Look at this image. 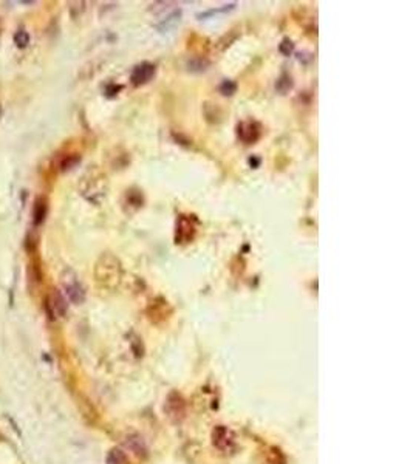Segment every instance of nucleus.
Here are the masks:
<instances>
[{
	"label": "nucleus",
	"instance_id": "2",
	"mask_svg": "<svg viewBox=\"0 0 413 464\" xmlns=\"http://www.w3.org/2000/svg\"><path fill=\"white\" fill-rule=\"evenodd\" d=\"M119 272V263L113 255H102L96 263V278L99 283H110L113 280H118Z\"/></svg>",
	"mask_w": 413,
	"mask_h": 464
},
{
	"label": "nucleus",
	"instance_id": "4",
	"mask_svg": "<svg viewBox=\"0 0 413 464\" xmlns=\"http://www.w3.org/2000/svg\"><path fill=\"white\" fill-rule=\"evenodd\" d=\"M164 410L167 412V416L172 421H175V423L181 421L186 415V404H185V399L181 398V394L170 393L167 396Z\"/></svg>",
	"mask_w": 413,
	"mask_h": 464
},
{
	"label": "nucleus",
	"instance_id": "3",
	"mask_svg": "<svg viewBox=\"0 0 413 464\" xmlns=\"http://www.w3.org/2000/svg\"><path fill=\"white\" fill-rule=\"evenodd\" d=\"M212 444L222 452H231L235 446V436L226 425H217L212 430Z\"/></svg>",
	"mask_w": 413,
	"mask_h": 464
},
{
	"label": "nucleus",
	"instance_id": "9",
	"mask_svg": "<svg viewBox=\"0 0 413 464\" xmlns=\"http://www.w3.org/2000/svg\"><path fill=\"white\" fill-rule=\"evenodd\" d=\"M125 444H127V447L133 452L136 457H146L147 455V447L144 444L143 438L136 436V435H132V436L127 438Z\"/></svg>",
	"mask_w": 413,
	"mask_h": 464
},
{
	"label": "nucleus",
	"instance_id": "5",
	"mask_svg": "<svg viewBox=\"0 0 413 464\" xmlns=\"http://www.w3.org/2000/svg\"><path fill=\"white\" fill-rule=\"evenodd\" d=\"M47 308H48V312L53 317H64L65 316L68 305H67L65 297L61 294V291L53 289V291L48 294V297H47Z\"/></svg>",
	"mask_w": 413,
	"mask_h": 464
},
{
	"label": "nucleus",
	"instance_id": "13",
	"mask_svg": "<svg viewBox=\"0 0 413 464\" xmlns=\"http://www.w3.org/2000/svg\"><path fill=\"white\" fill-rule=\"evenodd\" d=\"M0 116H2V106H0Z\"/></svg>",
	"mask_w": 413,
	"mask_h": 464
},
{
	"label": "nucleus",
	"instance_id": "6",
	"mask_svg": "<svg viewBox=\"0 0 413 464\" xmlns=\"http://www.w3.org/2000/svg\"><path fill=\"white\" fill-rule=\"evenodd\" d=\"M153 76H155V67H153L152 64L144 62V64L138 65V67L133 70V73H132V82H133L135 85H141V84L149 82V80H150Z\"/></svg>",
	"mask_w": 413,
	"mask_h": 464
},
{
	"label": "nucleus",
	"instance_id": "8",
	"mask_svg": "<svg viewBox=\"0 0 413 464\" xmlns=\"http://www.w3.org/2000/svg\"><path fill=\"white\" fill-rule=\"evenodd\" d=\"M47 211H48V204H47V200L43 198V196H39L36 200V204H34V209H33V220H34V225H42L45 217H47Z\"/></svg>",
	"mask_w": 413,
	"mask_h": 464
},
{
	"label": "nucleus",
	"instance_id": "11",
	"mask_svg": "<svg viewBox=\"0 0 413 464\" xmlns=\"http://www.w3.org/2000/svg\"><path fill=\"white\" fill-rule=\"evenodd\" d=\"M14 43L19 46V48H25V46L30 43V34L24 30H19L14 34Z\"/></svg>",
	"mask_w": 413,
	"mask_h": 464
},
{
	"label": "nucleus",
	"instance_id": "7",
	"mask_svg": "<svg viewBox=\"0 0 413 464\" xmlns=\"http://www.w3.org/2000/svg\"><path fill=\"white\" fill-rule=\"evenodd\" d=\"M260 130L256 122H243L238 125V136L243 139L245 143H254L259 138Z\"/></svg>",
	"mask_w": 413,
	"mask_h": 464
},
{
	"label": "nucleus",
	"instance_id": "10",
	"mask_svg": "<svg viewBox=\"0 0 413 464\" xmlns=\"http://www.w3.org/2000/svg\"><path fill=\"white\" fill-rule=\"evenodd\" d=\"M107 464H129V458L121 449H112L107 455Z\"/></svg>",
	"mask_w": 413,
	"mask_h": 464
},
{
	"label": "nucleus",
	"instance_id": "12",
	"mask_svg": "<svg viewBox=\"0 0 413 464\" xmlns=\"http://www.w3.org/2000/svg\"><path fill=\"white\" fill-rule=\"evenodd\" d=\"M220 90H222L223 95H232V93L235 91V84H232L231 80H225L220 87Z\"/></svg>",
	"mask_w": 413,
	"mask_h": 464
},
{
	"label": "nucleus",
	"instance_id": "1",
	"mask_svg": "<svg viewBox=\"0 0 413 464\" xmlns=\"http://www.w3.org/2000/svg\"><path fill=\"white\" fill-rule=\"evenodd\" d=\"M61 285L64 288V291L67 294V297L70 299L75 304H82L85 299V291L81 285V282L77 280L76 274L72 270H65L61 274Z\"/></svg>",
	"mask_w": 413,
	"mask_h": 464
}]
</instances>
